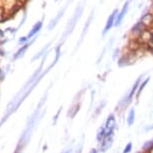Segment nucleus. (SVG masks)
Segmentation results:
<instances>
[{"mask_svg":"<svg viewBox=\"0 0 153 153\" xmlns=\"http://www.w3.org/2000/svg\"><path fill=\"white\" fill-rule=\"evenodd\" d=\"M19 1H21V3H25V2H26L27 0H19Z\"/></svg>","mask_w":153,"mask_h":153,"instance_id":"obj_24","label":"nucleus"},{"mask_svg":"<svg viewBox=\"0 0 153 153\" xmlns=\"http://www.w3.org/2000/svg\"><path fill=\"white\" fill-rule=\"evenodd\" d=\"M29 45H30V43H28V44H25L24 46L21 48V49H19L18 51H17V53L14 55V58H15V59H17V58H18L19 56H22V55H23L24 52L26 51V49L28 48V46H29Z\"/></svg>","mask_w":153,"mask_h":153,"instance_id":"obj_15","label":"nucleus"},{"mask_svg":"<svg viewBox=\"0 0 153 153\" xmlns=\"http://www.w3.org/2000/svg\"><path fill=\"white\" fill-rule=\"evenodd\" d=\"M135 153H143L142 151H138V152H135Z\"/></svg>","mask_w":153,"mask_h":153,"instance_id":"obj_26","label":"nucleus"},{"mask_svg":"<svg viewBox=\"0 0 153 153\" xmlns=\"http://www.w3.org/2000/svg\"><path fill=\"white\" fill-rule=\"evenodd\" d=\"M89 153H99V151H98V149H96V148H92L90 150V152Z\"/></svg>","mask_w":153,"mask_h":153,"instance_id":"obj_21","label":"nucleus"},{"mask_svg":"<svg viewBox=\"0 0 153 153\" xmlns=\"http://www.w3.org/2000/svg\"><path fill=\"white\" fill-rule=\"evenodd\" d=\"M105 135H106L105 127L104 126L99 127L98 130H97V133H96V140H97L98 143H100L102 140H103V138L105 137Z\"/></svg>","mask_w":153,"mask_h":153,"instance_id":"obj_10","label":"nucleus"},{"mask_svg":"<svg viewBox=\"0 0 153 153\" xmlns=\"http://www.w3.org/2000/svg\"><path fill=\"white\" fill-rule=\"evenodd\" d=\"M151 148H153V139L147 140V141L144 142V144L142 145L141 151L143 153H147Z\"/></svg>","mask_w":153,"mask_h":153,"instance_id":"obj_13","label":"nucleus"},{"mask_svg":"<svg viewBox=\"0 0 153 153\" xmlns=\"http://www.w3.org/2000/svg\"><path fill=\"white\" fill-rule=\"evenodd\" d=\"M129 0H127V1L124 3L123 7H122L121 11H119L118 15H117L116 17V20H115V24H114V26H119L121 23H122V20L125 17V15L127 13V11H128V8H129Z\"/></svg>","mask_w":153,"mask_h":153,"instance_id":"obj_5","label":"nucleus"},{"mask_svg":"<svg viewBox=\"0 0 153 153\" xmlns=\"http://www.w3.org/2000/svg\"><path fill=\"white\" fill-rule=\"evenodd\" d=\"M81 13H82V7H77L75 10V13L74 15H73V17H72V19L70 20L69 21V24H68V26H67V29H66V32H65V34H64V39L66 38V36H67L68 34H70L71 32H72V30H73V28H74L75 26V24H76V22H77V20L79 19V17L81 16Z\"/></svg>","mask_w":153,"mask_h":153,"instance_id":"obj_1","label":"nucleus"},{"mask_svg":"<svg viewBox=\"0 0 153 153\" xmlns=\"http://www.w3.org/2000/svg\"><path fill=\"white\" fill-rule=\"evenodd\" d=\"M42 23H43L42 21H39V22H37V23L34 25V27H33V29L31 30V31H30L29 34H28L27 39H29V38H31V37L33 36V35H35L38 31H39L40 29H41V27H42Z\"/></svg>","mask_w":153,"mask_h":153,"instance_id":"obj_12","label":"nucleus"},{"mask_svg":"<svg viewBox=\"0 0 153 153\" xmlns=\"http://www.w3.org/2000/svg\"><path fill=\"white\" fill-rule=\"evenodd\" d=\"M63 153H71V149H68V150H66V151H64Z\"/></svg>","mask_w":153,"mask_h":153,"instance_id":"obj_23","label":"nucleus"},{"mask_svg":"<svg viewBox=\"0 0 153 153\" xmlns=\"http://www.w3.org/2000/svg\"><path fill=\"white\" fill-rule=\"evenodd\" d=\"M64 10H65V8H63V9H62V10H61V11L59 12V13H58V15H57V16H56V17H55V18H54V19H53V20H52V21H51V22H50L49 26H48V28H49V30H51V29H52V28H53V27H54V26H55V25H56V24H57L58 20H59V19H60V17H61V16H62V15H63V12H64Z\"/></svg>","mask_w":153,"mask_h":153,"instance_id":"obj_14","label":"nucleus"},{"mask_svg":"<svg viewBox=\"0 0 153 153\" xmlns=\"http://www.w3.org/2000/svg\"><path fill=\"white\" fill-rule=\"evenodd\" d=\"M118 13H119L118 9H114L113 12L110 14V16L108 17V19H107V21H106V24H105V27H104V30H103V32H102V34L103 35H105L106 33L114 26L116 17H117V15H118Z\"/></svg>","mask_w":153,"mask_h":153,"instance_id":"obj_3","label":"nucleus"},{"mask_svg":"<svg viewBox=\"0 0 153 153\" xmlns=\"http://www.w3.org/2000/svg\"><path fill=\"white\" fill-rule=\"evenodd\" d=\"M140 22L144 25L145 27H148V26H152V23H153V14H151L150 12L148 13H145L143 16L141 17L140 19Z\"/></svg>","mask_w":153,"mask_h":153,"instance_id":"obj_8","label":"nucleus"},{"mask_svg":"<svg viewBox=\"0 0 153 153\" xmlns=\"http://www.w3.org/2000/svg\"><path fill=\"white\" fill-rule=\"evenodd\" d=\"M152 31L149 30L148 28L144 30L141 34L139 35V37L137 38V40L139 41V43L141 45H148L150 42H151V39H152Z\"/></svg>","mask_w":153,"mask_h":153,"instance_id":"obj_4","label":"nucleus"},{"mask_svg":"<svg viewBox=\"0 0 153 153\" xmlns=\"http://www.w3.org/2000/svg\"><path fill=\"white\" fill-rule=\"evenodd\" d=\"M106 130H111V131H114L117 127V124H116V117L114 115L113 113L109 114L108 117L106 119V122H105V125H104Z\"/></svg>","mask_w":153,"mask_h":153,"instance_id":"obj_6","label":"nucleus"},{"mask_svg":"<svg viewBox=\"0 0 153 153\" xmlns=\"http://www.w3.org/2000/svg\"><path fill=\"white\" fill-rule=\"evenodd\" d=\"M145 29H146V27H145L144 25L139 21V22H137V23L131 28V33L136 36V39H137V38L139 37V35L141 34V33L143 32Z\"/></svg>","mask_w":153,"mask_h":153,"instance_id":"obj_7","label":"nucleus"},{"mask_svg":"<svg viewBox=\"0 0 153 153\" xmlns=\"http://www.w3.org/2000/svg\"><path fill=\"white\" fill-rule=\"evenodd\" d=\"M149 46H153V33H152V39H151V42L149 43Z\"/></svg>","mask_w":153,"mask_h":153,"instance_id":"obj_22","label":"nucleus"},{"mask_svg":"<svg viewBox=\"0 0 153 153\" xmlns=\"http://www.w3.org/2000/svg\"><path fill=\"white\" fill-rule=\"evenodd\" d=\"M82 150H83V141H81L80 143L77 145L75 153H82Z\"/></svg>","mask_w":153,"mask_h":153,"instance_id":"obj_19","label":"nucleus"},{"mask_svg":"<svg viewBox=\"0 0 153 153\" xmlns=\"http://www.w3.org/2000/svg\"><path fill=\"white\" fill-rule=\"evenodd\" d=\"M105 105H106V101L103 100L100 104H99V106L97 107V108H96V110L94 111V115H95V116H98L99 114H100V112H101L102 110H103V108L105 107Z\"/></svg>","mask_w":153,"mask_h":153,"instance_id":"obj_16","label":"nucleus"},{"mask_svg":"<svg viewBox=\"0 0 153 153\" xmlns=\"http://www.w3.org/2000/svg\"><path fill=\"white\" fill-rule=\"evenodd\" d=\"M92 17H93V11L91 12L90 16H89V18H88V20H87V23H86V25H85V26H84V29H83L82 35H81V40L83 39V36H84V34H85V33H86V31H87V29H88L89 25H90V23H91V19H92Z\"/></svg>","mask_w":153,"mask_h":153,"instance_id":"obj_17","label":"nucleus"},{"mask_svg":"<svg viewBox=\"0 0 153 153\" xmlns=\"http://www.w3.org/2000/svg\"><path fill=\"white\" fill-rule=\"evenodd\" d=\"M113 142H114V134L113 135H106V136L103 138V140L99 143L98 151L101 152V153L106 152L107 150L112 146Z\"/></svg>","mask_w":153,"mask_h":153,"instance_id":"obj_2","label":"nucleus"},{"mask_svg":"<svg viewBox=\"0 0 153 153\" xmlns=\"http://www.w3.org/2000/svg\"><path fill=\"white\" fill-rule=\"evenodd\" d=\"M147 153H153V148H151V149H150V150H149V151H148V152H147Z\"/></svg>","mask_w":153,"mask_h":153,"instance_id":"obj_25","label":"nucleus"},{"mask_svg":"<svg viewBox=\"0 0 153 153\" xmlns=\"http://www.w3.org/2000/svg\"><path fill=\"white\" fill-rule=\"evenodd\" d=\"M132 149H133V144H132V142H129V143H127L125 148L123 149V152L122 153H130L132 151Z\"/></svg>","mask_w":153,"mask_h":153,"instance_id":"obj_18","label":"nucleus"},{"mask_svg":"<svg viewBox=\"0 0 153 153\" xmlns=\"http://www.w3.org/2000/svg\"><path fill=\"white\" fill-rule=\"evenodd\" d=\"M149 80H150V77L148 76V77L145 79V80H143L141 83H140V85H139V87H138V90H137V93H136V95H135V97H136V100H138V99H139L140 95H141V92L143 91V89L145 88L146 84L149 82Z\"/></svg>","mask_w":153,"mask_h":153,"instance_id":"obj_11","label":"nucleus"},{"mask_svg":"<svg viewBox=\"0 0 153 153\" xmlns=\"http://www.w3.org/2000/svg\"><path fill=\"white\" fill-rule=\"evenodd\" d=\"M117 153H118V152H117Z\"/></svg>","mask_w":153,"mask_h":153,"instance_id":"obj_27","label":"nucleus"},{"mask_svg":"<svg viewBox=\"0 0 153 153\" xmlns=\"http://www.w3.org/2000/svg\"><path fill=\"white\" fill-rule=\"evenodd\" d=\"M145 132H148V131H151V130H153V124H151V125H148L145 127Z\"/></svg>","mask_w":153,"mask_h":153,"instance_id":"obj_20","label":"nucleus"},{"mask_svg":"<svg viewBox=\"0 0 153 153\" xmlns=\"http://www.w3.org/2000/svg\"><path fill=\"white\" fill-rule=\"evenodd\" d=\"M135 109L134 108H131L129 110L128 112V116H127V119H126V121H127V125H128L129 127L130 126H132L134 124V122H135Z\"/></svg>","mask_w":153,"mask_h":153,"instance_id":"obj_9","label":"nucleus"}]
</instances>
